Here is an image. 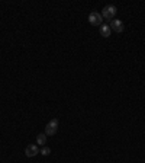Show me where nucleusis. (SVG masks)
Here are the masks:
<instances>
[{
	"mask_svg": "<svg viewBox=\"0 0 145 163\" xmlns=\"http://www.w3.org/2000/svg\"><path fill=\"white\" fill-rule=\"evenodd\" d=\"M118 13V9H116V6L113 5H108V6H104L103 10H102V18H104V19H108V20H113L115 15Z\"/></svg>",
	"mask_w": 145,
	"mask_h": 163,
	"instance_id": "obj_1",
	"label": "nucleus"
},
{
	"mask_svg": "<svg viewBox=\"0 0 145 163\" xmlns=\"http://www.w3.org/2000/svg\"><path fill=\"white\" fill-rule=\"evenodd\" d=\"M58 130V119L57 118H54L51 121L48 122L47 125H45V134L47 136H54Z\"/></svg>",
	"mask_w": 145,
	"mask_h": 163,
	"instance_id": "obj_2",
	"label": "nucleus"
},
{
	"mask_svg": "<svg viewBox=\"0 0 145 163\" xmlns=\"http://www.w3.org/2000/svg\"><path fill=\"white\" fill-rule=\"evenodd\" d=\"M109 26H110V29L115 31V32H118V34H120V32H123L125 26H123V22L120 19H113L110 20V23H109Z\"/></svg>",
	"mask_w": 145,
	"mask_h": 163,
	"instance_id": "obj_4",
	"label": "nucleus"
},
{
	"mask_svg": "<svg viewBox=\"0 0 145 163\" xmlns=\"http://www.w3.org/2000/svg\"><path fill=\"white\" fill-rule=\"evenodd\" d=\"M36 141H38V144H39V146H44V144L47 143V134H38Z\"/></svg>",
	"mask_w": 145,
	"mask_h": 163,
	"instance_id": "obj_7",
	"label": "nucleus"
},
{
	"mask_svg": "<svg viewBox=\"0 0 145 163\" xmlns=\"http://www.w3.org/2000/svg\"><path fill=\"white\" fill-rule=\"evenodd\" d=\"M88 22L92 23V25L94 26H102V22H103V18H102V15L99 13V12H92L90 15H88Z\"/></svg>",
	"mask_w": 145,
	"mask_h": 163,
	"instance_id": "obj_3",
	"label": "nucleus"
},
{
	"mask_svg": "<svg viewBox=\"0 0 145 163\" xmlns=\"http://www.w3.org/2000/svg\"><path fill=\"white\" fill-rule=\"evenodd\" d=\"M39 153H41L42 156H48V154L51 153V148L49 147H42V150H39Z\"/></svg>",
	"mask_w": 145,
	"mask_h": 163,
	"instance_id": "obj_8",
	"label": "nucleus"
},
{
	"mask_svg": "<svg viewBox=\"0 0 145 163\" xmlns=\"http://www.w3.org/2000/svg\"><path fill=\"white\" fill-rule=\"evenodd\" d=\"M38 153H39V148H38L36 144H29V146H26V148H25L26 157H35Z\"/></svg>",
	"mask_w": 145,
	"mask_h": 163,
	"instance_id": "obj_5",
	"label": "nucleus"
},
{
	"mask_svg": "<svg viewBox=\"0 0 145 163\" xmlns=\"http://www.w3.org/2000/svg\"><path fill=\"white\" fill-rule=\"evenodd\" d=\"M99 32H100V35L103 36V38H109L112 29H110V26H109V25H102V26H100V29H99Z\"/></svg>",
	"mask_w": 145,
	"mask_h": 163,
	"instance_id": "obj_6",
	"label": "nucleus"
}]
</instances>
